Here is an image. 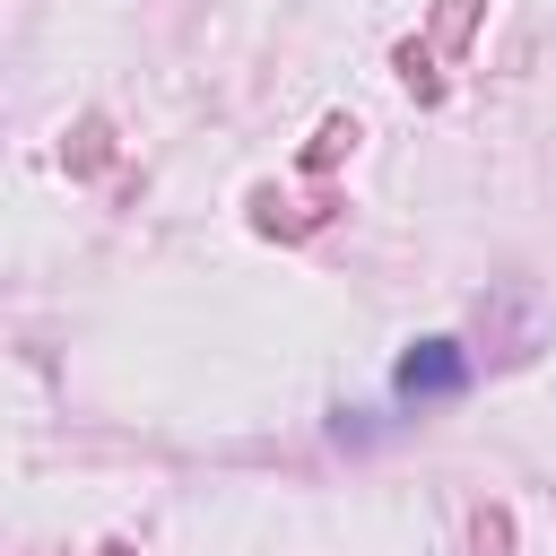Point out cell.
Instances as JSON below:
<instances>
[{
    "mask_svg": "<svg viewBox=\"0 0 556 556\" xmlns=\"http://www.w3.org/2000/svg\"><path fill=\"white\" fill-rule=\"evenodd\" d=\"M460 382H469V365H460L452 339H426V348L400 356V391H408V400H443V391H460Z\"/></svg>",
    "mask_w": 556,
    "mask_h": 556,
    "instance_id": "cell-1",
    "label": "cell"
},
{
    "mask_svg": "<svg viewBox=\"0 0 556 556\" xmlns=\"http://www.w3.org/2000/svg\"><path fill=\"white\" fill-rule=\"evenodd\" d=\"M469 9H478V0H443V9H434V43H460V35H469Z\"/></svg>",
    "mask_w": 556,
    "mask_h": 556,
    "instance_id": "cell-2",
    "label": "cell"
}]
</instances>
